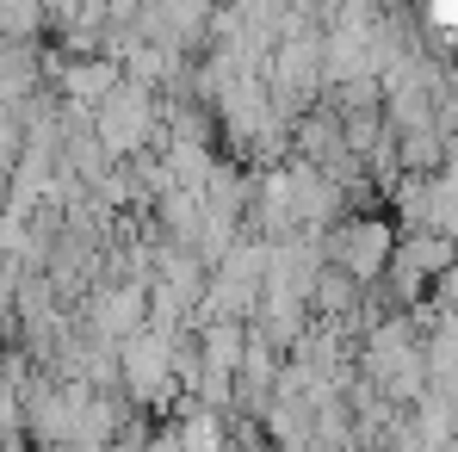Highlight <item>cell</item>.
<instances>
[{"label":"cell","mask_w":458,"mask_h":452,"mask_svg":"<svg viewBox=\"0 0 458 452\" xmlns=\"http://www.w3.org/2000/svg\"><path fill=\"white\" fill-rule=\"evenodd\" d=\"M390 254H396V235H390V224H378V217H353V224L335 229V267L353 273L360 286L378 279L384 267H390Z\"/></svg>","instance_id":"obj_1"}]
</instances>
